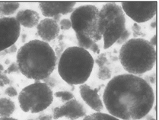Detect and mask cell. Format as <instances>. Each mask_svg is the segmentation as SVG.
Segmentation results:
<instances>
[{
    "mask_svg": "<svg viewBox=\"0 0 159 120\" xmlns=\"http://www.w3.org/2000/svg\"><path fill=\"white\" fill-rule=\"evenodd\" d=\"M103 100L107 110L122 120H139L152 110L153 88L146 80L131 74L113 78L107 84Z\"/></svg>",
    "mask_w": 159,
    "mask_h": 120,
    "instance_id": "6da1fadb",
    "label": "cell"
},
{
    "mask_svg": "<svg viewBox=\"0 0 159 120\" xmlns=\"http://www.w3.org/2000/svg\"><path fill=\"white\" fill-rule=\"evenodd\" d=\"M16 60L20 72L36 82L51 75L57 64V55L51 46L39 40L25 43L18 50Z\"/></svg>",
    "mask_w": 159,
    "mask_h": 120,
    "instance_id": "7a4b0ae2",
    "label": "cell"
},
{
    "mask_svg": "<svg viewBox=\"0 0 159 120\" xmlns=\"http://www.w3.org/2000/svg\"><path fill=\"white\" fill-rule=\"evenodd\" d=\"M99 9L93 5H84L71 13L72 28L75 32L78 47L100 54L98 41L102 39L98 28Z\"/></svg>",
    "mask_w": 159,
    "mask_h": 120,
    "instance_id": "3957f363",
    "label": "cell"
},
{
    "mask_svg": "<svg viewBox=\"0 0 159 120\" xmlns=\"http://www.w3.org/2000/svg\"><path fill=\"white\" fill-rule=\"evenodd\" d=\"M94 64V59L88 50L79 47H69L59 59V75L70 85H81L89 78Z\"/></svg>",
    "mask_w": 159,
    "mask_h": 120,
    "instance_id": "277c9868",
    "label": "cell"
},
{
    "mask_svg": "<svg viewBox=\"0 0 159 120\" xmlns=\"http://www.w3.org/2000/svg\"><path fill=\"white\" fill-rule=\"evenodd\" d=\"M120 61L128 73L140 75L152 70L156 62V50L143 38L128 40L120 50Z\"/></svg>",
    "mask_w": 159,
    "mask_h": 120,
    "instance_id": "5b68a950",
    "label": "cell"
},
{
    "mask_svg": "<svg viewBox=\"0 0 159 120\" xmlns=\"http://www.w3.org/2000/svg\"><path fill=\"white\" fill-rule=\"evenodd\" d=\"M98 28L104 48L113 46L126 30V17L121 6L116 3H107L99 10Z\"/></svg>",
    "mask_w": 159,
    "mask_h": 120,
    "instance_id": "8992f818",
    "label": "cell"
},
{
    "mask_svg": "<svg viewBox=\"0 0 159 120\" xmlns=\"http://www.w3.org/2000/svg\"><path fill=\"white\" fill-rule=\"evenodd\" d=\"M53 92L44 82H36L24 87L18 94L21 110L25 113H38L52 104Z\"/></svg>",
    "mask_w": 159,
    "mask_h": 120,
    "instance_id": "52a82bcc",
    "label": "cell"
},
{
    "mask_svg": "<svg viewBox=\"0 0 159 120\" xmlns=\"http://www.w3.org/2000/svg\"><path fill=\"white\" fill-rule=\"evenodd\" d=\"M124 14L136 23H143L152 19L156 15L157 1H127L121 3Z\"/></svg>",
    "mask_w": 159,
    "mask_h": 120,
    "instance_id": "ba28073f",
    "label": "cell"
},
{
    "mask_svg": "<svg viewBox=\"0 0 159 120\" xmlns=\"http://www.w3.org/2000/svg\"><path fill=\"white\" fill-rule=\"evenodd\" d=\"M20 33L21 26L15 18H0V53L15 44Z\"/></svg>",
    "mask_w": 159,
    "mask_h": 120,
    "instance_id": "9c48e42d",
    "label": "cell"
},
{
    "mask_svg": "<svg viewBox=\"0 0 159 120\" xmlns=\"http://www.w3.org/2000/svg\"><path fill=\"white\" fill-rule=\"evenodd\" d=\"M86 116V109L80 102L75 99L64 103L63 105L57 106L53 109V119L65 117L70 120H76Z\"/></svg>",
    "mask_w": 159,
    "mask_h": 120,
    "instance_id": "30bf717a",
    "label": "cell"
},
{
    "mask_svg": "<svg viewBox=\"0 0 159 120\" xmlns=\"http://www.w3.org/2000/svg\"><path fill=\"white\" fill-rule=\"evenodd\" d=\"M75 6V2H41L39 3L41 13L43 16L53 18L57 15H67L72 13Z\"/></svg>",
    "mask_w": 159,
    "mask_h": 120,
    "instance_id": "8fae6325",
    "label": "cell"
},
{
    "mask_svg": "<svg viewBox=\"0 0 159 120\" xmlns=\"http://www.w3.org/2000/svg\"><path fill=\"white\" fill-rule=\"evenodd\" d=\"M37 32L42 40L47 43L55 40L59 36L60 25L53 18H46L38 23Z\"/></svg>",
    "mask_w": 159,
    "mask_h": 120,
    "instance_id": "7c38bea8",
    "label": "cell"
},
{
    "mask_svg": "<svg viewBox=\"0 0 159 120\" xmlns=\"http://www.w3.org/2000/svg\"><path fill=\"white\" fill-rule=\"evenodd\" d=\"M81 97L89 107L95 112H101L104 109V104L100 97L98 89L92 88L86 84H81L79 87Z\"/></svg>",
    "mask_w": 159,
    "mask_h": 120,
    "instance_id": "4fadbf2b",
    "label": "cell"
},
{
    "mask_svg": "<svg viewBox=\"0 0 159 120\" xmlns=\"http://www.w3.org/2000/svg\"><path fill=\"white\" fill-rule=\"evenodd\" d=\"M15 19L20 26L24 28H32L38 26L40 22V15L33 9H22L17 13Z\"/></svg>",
    "mask_w": 159,
    "mask_h": 120,
    "instance_id": "5bb4252c",
    "label": "cell"
},
{
    "mask_svg": "<svg viewBox=\"0 0 159 120\" xmlns=\"http://www.w3.org/2000/svg\"><path fill=\"white\" fill-rule=\"evenodd\" d=\"M15 110V104L9 98H0V118L11 117Z\"/></svg>",
    "mask_w": 159,
    "mask_h": 120,
    "instance_id": "9a60e30c",
    "label": "cell"
},
{
    "mask_svg": "<svg viewBox=\"0 0 159 120\" xmlns=\"http://www.w3.org/2000/svg\"><path fill=\"white\" fill-rule=\"evenodd\" d=\"M18 2H0V16H10L13 15L19 8Z\"/></svg>",
    "mask_w": 159,
    "mask_h": 120,
    "instance_id": "2e32d148",
    "label": "cell"
},
{
    "mask_svg": "<svg viewBox=\"0 0 159 120\" xmlns=\"http://www.w3.org/2000/svg\"><path fill=\"white\" fill-rule=\"evenodd\" d=\"M83 120H120L111 114H107L101 112H96L91 115L85 116Z\"/></svg>",
    "mask_w": 159,
    "mask_h": 120,
    "instance_id": "e0dca14e",
    "label": "cell"
},
{
    "mask_svg": "<svg viewBox=\"0 0 159 120\" xmlns=\"http://www.w3.org/2000/svg\"><path fill=\"white\" fill-rule=\"evenodd\" d=\"M53 96H55L56 97L60 99L62 103H66L67 101L71 100L72 99H75L74 97V94L72 93H71L70 91H60L55 92V94H53Z\"/></svg>",
    "mask_w": 159,
    "mask_h": 120,
    "instance_id": "ac0fdd59",
    "label": "cell"
},
{
    "mask_svg": "<svg viewBox=\"0 0 159 120\" xmlns=\"http://www.w3.org/2000/svg\"><path fill=\"white\" fill-rule=\"evenodd\" d=\"M111 70L107 65H104L102 67L99 68L98 73V77L100 80L106 81L108 80L111 78Z\"/></svg>",
    "mask_w": 159,
    "mask_h": 120,
    "instance_id": "d6986e66",
    "label": "cell"
},
{
    "mask_svg": "<svg viewBox=\"0 0 159 120\" xmlns=\"http://www.w3.org/2000/svg\"><path fill=\"white\" fill-rule=\"evenodd\" d=\"M10 84V79L8 78L7 75L5 73V69L3 65L0 64V87H3L4 86Z\"/></svg>",
    "mask_w": 159,
    "mask_h": 120,
    "instance_id": "ffe728a7",
    "label": "cell"
},
{
    "mask_svg": "<svg viewBox=\"0 0 159 120\" xmlns=\"http://www.w3.org/2000/svg\"><path fill=\"white\" fill-rule=\"evenodd\" d=\"M5 73L6 75H10V74H18L21 73L19 70V68H18V64L17 62H12L11 65L8 66L7 69L5 70Z\"/></svg>",
    "mask_w": 159,
    "mask_h": 120,
    "instance_id": "44dd1931",
    "label": "cell"
},
{
    "mask_svg": "<svg viewBox=\"0 0 159 120\" xmlns=\"http://www.w3.org/2000/svg\"><path fill=\"white\" fill-rule=\"evenodd\" d=\"M60 28L62 30H68L72 28V22L70 19L68 18H63L60 21Z\"/></svg>",
    "mask_w": 159,
    "mask_h": 120,
    "instance_id": "7402d4cb",
    "label": "cell"
},
{
    "mask_svg": "<svg viewBox=\"0 0 159 120\" xmlns=\"http://www.w3.org/2000/svg\"><path fill=\"white\" fill-rule=\"evenodd\" d=\"M129 36H130V32L127 29H126V30H125V31L122 33L121 36L120 37V38L118 39V40L116 41V43L119 45L124 44V43L128 40Z\"/></svg>",
    "mask_w": 159,
    "mask_h": 120,
    "instance_id": "603a6c76",
    "label": "cell"
},
{
    "mask_svg": "<svg viewBox=\"0 0 159 120\" xmlns=\"http://www.w3.org/2000/svg\"><path fill=\"white\" fill-rule=\"evenodd\" d=\"M95 62L97 63V65H98V67H102L104 65H106L107 62V59L106 55L104 53H101L99 54L98 56L96 59Z\"/></svg>",
    "mask_w": 159,
    "mask_h": 120,
    "instance_id": "cb8c5ba5",
    "label": "cell"
},
{
    "mask_svg": "<svg viewBox=\"0 0 159 120\" xmlns=\"http://www.w3.org/2000/svg\"><path fill=\"white\" fill-rule=\"evenodd\" d=\"M5 94L10 97H15L16 96H18V91H17V90L14 87L11 86V87H8L6 89Z\"/></svg>",
    "mask_w": 159,
    "mask_h": 120,
    "instance_id": "d4e9b609",
    "label": "cell"
},
{
    "mask_svg": "<svg viewBox=\"0 0 159 120\" xmlns=\"http://www.w3.org/2000/svg\"><path fill=\"white\" fill-rule=\"evenodd\" d=\"M133 34H134L135 38L138 36H145L144 33L142 32L141 28H140L139 25L137 23H134V24L133 25Z\"/></svg>",
    "mask_w": 159,
    "mask_h": 120,
    "instance_id": "484cf974",
    "label": "cell"
},
{
    "mask_svg": "<svg viewBox=\"0 0 159 120\" xmlns=\"http://www.w3.org/2000/svg\"><path fill=\"white\" fill-rule=\"evenodd\" d=\"M43 82L46 83V84H47V85L49 86V87H50V88H53L56 86V83H57V81L55 80V79L53 78H52L51 76H49L47 78H46L45 80H43Z\"/></svg>",
    "mask_w": 159,
    "mask_h": 120,
    "instance_id": "4316f807",
    "label": "cell"
},
{
    "mask_svg": "<svg viewBox=\"0 0 159 120\" xmlns=\"http://www.w3.org/2000/svg\"><path fill=\"white\" fill-rule=\"evenodd\" d=\"M15 52H17V47H16V45L14 44L11 46V47H10L9 48L5 50L4 51L1 52V55H6V54L15 53Z\"/></svg>",
    "mask_w": 159,
    "mask_h": 120,
    "instance_id": "83f0119b",
    "label": "cell"
},
{
    "mask_svg": "<svg viewBox=\"0 0 159 120\" xmlns=\"http://www.w3.org/2000/svg\"><path fill=\"white\" fill-rule=\"evenodd\" d=\"M53 116H50L49 114H42L39 116V120H53Z\"/></svg>",
    "mask_w": 159,
    "mask_h": 120,
    "instance_id": "f1b7e54d",
    "label": "cell"
},
{
    "mask_svg": "<svg viewBox=\"0 0 159 120\" xmlns=\"http://www.w3.org/2000/svg\"><path fill=\"white\" fill-rule=\"evenodd\" d=\"M149 43H151V45L153 46L154 47L157 45V35L156 34H155L153 37H152L151 40H150Z\"/></svg>",
    "mask_w": 159,
    "mask_h": 120,
    "instance_id": "f546056e",
    "label": "cell"
},
{
    "mask_svg": "<svg viewBox=\"0 0 159 120\" xmlns=\"http://www.w3.org/2000/svg\"><path fill=\"white\" fill-rule=\"evenodd\" d=\"M0 120H18L16 119H14V118L8 117V118H0Z\"/></svg>",
    "mask_w": 159,
    "mask_h": 120,
    "instance_id": "4dcf8cb0",
    "label": "cell"
},
{
    "mask_svg": "<svg viewBox=\"0 0 159 120\" xmlns=\"http://www.w3.org/2000/svg\"><path fill=\"white\" fill-rule=\"evenodd\" d=\"M146 120H156L154 117H152V116H148L146 117Z\"/></svg>",
    "mask_w": 159,
    "mask_h": 120,
    "instance_id": "1f68e13d",
    "label": "cell"
},
{
    "mask_svg": "<svg viewBox=\"0 0 159 120\" xmlns=\"http://www.w3.org/2000/svg\"><path fill=\"white\" fill-rule=\"evenodd\" d=\"M28 120H34V119H28Z\"/></svg>",
    "mask_w": 159,
    "mask_h": 120,
    "instance_id": "d6a6232c",
    "label": "cell"
}]
</instances>
